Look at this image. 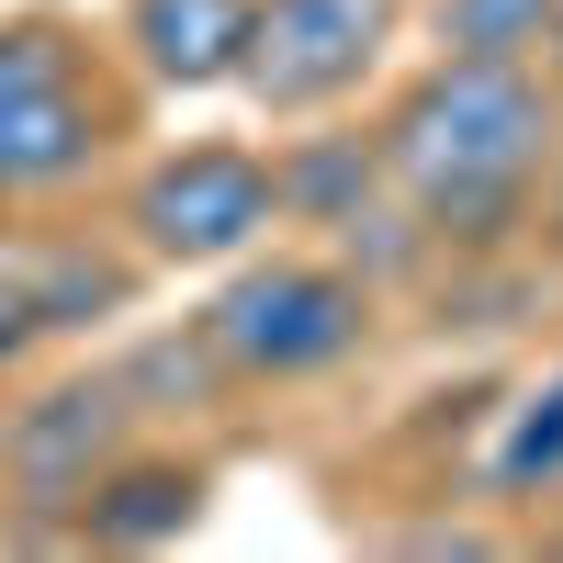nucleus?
<instances>
[{
	"label": "nucleus",
	"instance_id": "1",
	"mask_svg": "<svg viewBox=\"0 0 563 563\" xmlns=\"http://www.w3.org/2000/svg\"><path fill=\"white\" fill-rule=\"evenodd\" d=\"M552 135H563V90L530 57H429L384 102L372 147L429 238H496L552 180Z\"/></svg>",
	"mask_w": 563,
	"mask_h": 563
},
{
	"label": "nucleus",
	"instance_id": "2",
	"mask_svg": "<svg viewBox=\"0 0 563 563\" xmlns=\"http://www.w3.org/2000/svg\"><path fill=\"white\" fill-rule=\"evenodd\" d=\"M124 147V90L102 79V45H79L57 12L0 23V203L79 192Z\"/></svg>",
	"mask_w": 563,
	"mask_h": 563
},
{
	"label": "nucleus",
	"instance_id": "3",
	"mask_svg": "<svg viewBox=\"0 0 563 563\" xmlns=\"http://www.w3.org/2000/svg\"><path fill=\"white\" fill-rule=\"evenodd\" d=\"M361 327H372V282L350 260H249L192 316V339L214 350L225 384H305L361 350Z\"/></svg>",
	"mask_w": 563,
	"mask_h": 563
},
{
	"label": "nucleus",
	"instance_id": "4",
	"mask_svg": "<svg viewBox=\"0 0 563 563\" xmlns=\"http://www.w3.org/2000/svg\"><path fill=\"white\" fill-rule=\"evenodd\" d=\"M124 225H135V249L169 260V271L249 260L271 225H282V169H271L260 147H225V135L169 147V158H147V180L124 192Z\"/></svg>",
	"mask_w": 563,
	"mask_h": 563
},
{
	"label": "nucleus",
	"instance_id": "5",
	"mask_svg": "<svg viewBox=\"0 0 563 563\" xmlns=\"http://www.w3.org/2000/svg\"><path fill=\"white\" fill-rule=\"evenodd\" d=\"M135 451V384L124 372H79V384H45L0 417V496L23 519H79V496Z\"/></svg>",
	"mask_w": 563,
	"mask_h": 563
},
{
	"label": "nucleus",
	"instance_id": "6",
	"mask_svg": "<svg viewBox=\"0 0 563 563\" xmlns=\"http://www.w3.org/2000/svg\"><path fill=\"white\" fill-rule=\"evenodd\" d=\"M406 23V0H260L249 23V90L271 113H327L384 68V45Z\"/></svg>",
	"mask_w": 563,
	"mask_h": 563
},
{
	"label": "nucleus",
	"instance_id": "7",
	"mask_svg": "<svg viewBox=\"0 0 563 563\" xmlns=\"http://www.w3.org/2000/svg\"><path fill=\"white\" fill-rule=\"evenodd\" d=\"M260 0H124V45L158 90H225L249 68Z\"/></svg>",
	"mask_w": 563,
	"mask_h": 563
},
{
	"label": "nucleus",
	"instance_id": "8",
	"mask_svg": "<svg viewBox=\"0 0 563 563\" xmlns=\"http://www.w3.org/2000/svg\"><path fill=\"white\" fill-rule=\"evenodd\" d=\"M203 519V474H192V462H113V474L102 485H90L79 496V541L90 552H158V541H180V530H192Z\"/></svg>",
	"mask_w": 563,
	"mask_h": 563
},
{
	"label": "nucleus",
	"instance_id": "9",
	"mask_svg": "<svg viewBox=\"0 0 563 563\" xmlns=\"http://www.w3.org/2000/svg\"><path fill=\"white\" fill-rule=\"evenodd\" d=\"M271 169H282V214H316V225H361L372 192H395V180H384V147H361V135L305 147V158H271Z\"/></svg>",
	"mask_w": 563,
	"mask_h": 563
},
{
	"label": "nucleus",
	"instance_id": "10",
	"mask_svg": "<svg viewBox=\"0 0 563 563\" xmlns=\"http://www.w3.org/2000/svg\"><path fill=\"white\" fill-rule=\"evenodd\" d=\"M552 12H563V0H440L429 34H440V57H530L541 68Z\"/></svg>",
	"mask_w": 563,
	"mask_h": 563
},
{
	"label": "nucleus",
	"instance_id": "11",
	"mask_svg": "<svg viewBox=\"0 0 563 563\" xmlns=\"http://www.w3.org/2000/svg\"><path fill=\"white\" fill-rule=\"evenodd\" d=\"M496 485L507 496H530V485H563V372L507 417V440H496Z\"/></svg>",
	"mask_w": 563,
	"mask_h": 563
},
{
	"label": "nucleus",
	"instance_id": "12",
	"mask_svg": "<svg viewBox=\"0 0 563 563\" xmlns=\"http://www.w3.org/2000/svg\"><path fill=\"white\" fill-rule=\"evenodd\" d=\"M34 327H45V249L0 238V361H12Z\"/></svg>",
	"mask_w": 563,
	"mask_h": 563
},
{
	"label": "nucleus",
	"instance_id": "13",
	"mask_svg": "<svg viewBox=\"0 0 563 563\" xmlns=\"http://www.w3.org/2000/svg\"><path fill=\"white\" fill-rule=\"evenodd\" d=\"M541 68H552V90H563V12H552V45H541Z\"/></svg>",
	"mask_w": 563,
	"mask_h": 563
}]
</instances>
